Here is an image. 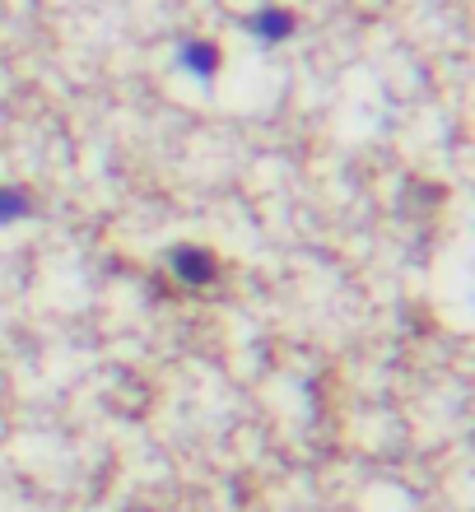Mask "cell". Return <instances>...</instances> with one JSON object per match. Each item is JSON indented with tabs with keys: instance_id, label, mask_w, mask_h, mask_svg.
Returning a JSON list of instances; mask_svg holds the SVG:
<instances>
[{
	"instance_id": "277c9868",
	"label": "cell",
	"mask_w": 475,
	"mask_h": 512,
	"mask_svg": "<svg viewBox=\"0 0 475 512\" xmlns=\"http://www.w3.org/2000/svg\"><path fill=\"white\" fill-rule=\"evenodd\" d=\"M33 215V196L24 187H0V224H19Z\"/></svg>"
},
{
	"instance_id": "7a4b0ae2",
	"label": "cell",
	"mask_w": 475,
	"mask_h": 512,
	"mask_svg": "<svg viewBox=\"0 0 475 512\" xmlns=\"http://www.w3.org/2000/svg\"><path fill=\"white\" fill-rule=\"evenodd\" d=\"M247 33L261 42V47H280V42L294 33V14L285 5H261V10L247 14Z\"/></svg>"
},
{
	"instance_id": "3957f363",
	"label": "cell",
	"mask_w": 475,
	"mask_h": 512,
	"mask_svg": "<svg viewBox=\"0 0 475 512\" xmlns=\"http://www.w3.org/2000/svg\"><path fill=\"white\" fill-rule=\"evenodd\" d=\"M219 47L215 42H205V38H187V42H177V70H187L191 80H215L219 75Z\"/></svg>"
},
{
	"instance_id": "6da1fadb",
	"label": "cell",
	"mask_w": 475,
	"mask_h": 512,
	"mask_svg": "<svg viewBox=\"0 0 475 512\" xmlns=\"http://www.w3.org/2000/svg\"><path fill=\"white\" fill-rule=\"evenodd\" d=\"M168 270H173V280L191 284V289H205V284H215L219 261H215V252H205V247L182 243L168 252Z\"/></svg>"
}]
</instances>
